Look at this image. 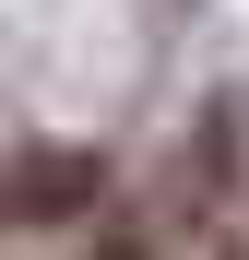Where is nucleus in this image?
I'll list each match as a JSON object with an SVG mask.
<instances>
[{
    "label": "nucleus",
    "instance_id": "obj_1",
    "mask_svg": "<svg viewBox=\"0 0 249 260\" xmlns=\"http://www.w3.org/2000/svg\"><path fill=\"white\" fill-rule=\"evenodd\" d=\"M107 201V166L83 142H48V154H12L0 166V225H71V213Z\"/></svg>",
    "mask_w": 249,
    "mask_h": 260
},
{
    "label": "nucleus",
    "instance_id": "obj_2",
    "mask_svg": "<svg viewBox=\"0 0 249 260\" xmlns=\"http://www.w3.org/2000/svg\"><path fill=\"white\" fill-rule=\"evenodd\" d=\"M95 260H166V237H154V225H107V237H95Z\"/></svg>",
    "mask_w": 249,
    "mask_h": 260
}]
</instances>
